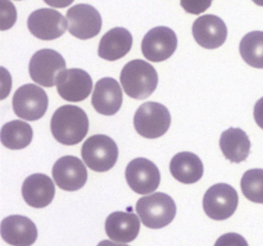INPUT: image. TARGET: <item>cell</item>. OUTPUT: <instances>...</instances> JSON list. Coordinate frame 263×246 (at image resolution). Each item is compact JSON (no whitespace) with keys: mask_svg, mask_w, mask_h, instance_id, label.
Listing matches in <instances>:
<instances>
[{"mask_svg":"<svg viewBox=\"0 0 263 246\" xmlns=\"http://www.w3.org/2000/svg\"><path fill=\"white\" fill-rule=\"evenodd\" d=\"M50 130L58 142L69 146L76 145L87 135L89 118L80 107L63 105L51 117Z\"/></svg>","mask_w":263,"mask_h":246,"instance_id":"cell-1","label":"cell"},{"mask_svg":"<svg viewBox=\"0 0 263 246\" xmlns=\"http://www.w3.org/2000/svg\"><path fill=\"white\" fill-rule=\"evenodd\" d=\"M120 82L123 91L136 100L148 99L157 89L158 73L148 61L135 59L126 64L121 71Z\"/></svg>","mask_w":263,"mask_h":246,"instance_id":"cell-2","label":"cell"},{"mask_svg":"<svg viewBox=\"0 0 263 246\" xmlns=\"http://www.w3.org/2000/svg\"><path fill=\"white\" fill-rule=\"evenodd\" d=\"M136 213L145 227L159 230L175 219L176 204L170 195L164 192H153L138 200Z\"/></svg>","mask_w":263,"mask_h":246,"instance_id":"cell-3","label":"cell"},{"mask_svg":"<svg viewBox=\"0 0 263 246\" xmlns=\"http://www.w3.org/2000/svg\"><path fill=\"white\" fill-rule=\"evenodd\" d=\"M136 132L145 138H158L168 131L171 114L163 104L156 101L144 102L134 115Z\"/></svg>","mask_w":263,"mask_h":246,"instance_id":"cell-4","label":"cell"},{"mask_svg":"<svg viewBox=\"0 0 263 246\" xmlns=\"http://www.w3.org/2000/svg\"><path fill=\"white\" fill-rule=\"evenodd\" d=\"M81 155L84 163L91 171L107 172L117 163V144L109 136L94 135L84 142Z\"/></svg>","mask_w":263,"mask_h":246,"instance_id":"cell-5","label":"cell"},{"mask_svg":"<svg viewBox=\"0 0 263 246\" xmlns=\"http://www.w3.org/2000/svg\"><path fill=\"white\" fill-rule=\"evenodd\" d=\"M66 69L63 56L51 49H41L31 56L28 71L33 82L44 87L57 85V77Z\"/></svg>","mask_w":263,"mask_h":246,"instance_id":"cell-6","label":"cell"},{"mask_svg":"<svg viewBox=\"0 0 263 246\" xmlns=\"http://www.w3.org/2000/svg\"><path fill=\"white\" fill-rule=\"evenodd\" d=\"M13 110L25 120H37L46 113L49 99L40 86L27 84L21 86L13 96Z\"/></svg>","mask_w":263,"mask_h":246,"instance_id":"cell-7","label":"cell"},{"mask_svg":"<svg viewBox=\"0 0 263 246\" xmlns=\"http://www.w3.org/2000/svg\"><path fill=\"white\" fill-rule=\"evenodd\" d=\"M238 202V192L233 186L217 183L205 191L203 197V209L212 219L225 220L235 213Z\"/></svg>","mask_w":263,"mask_h":246,"instance_id":"cell-8","label":"cell"},{"mask_svg":"<svg viewBox=\"0 0 263 246\" xmlns=\"http://www.w3.org/2000/svg\"><path fill=\"white\" fill-rule=\"evenodd\" d=\"M130 189L139 195L156 192L161 182V173L156 164L146 158H136L127 164L125 172Z\"/></svg>","mask_w":263,"mask_h":246,"instance_id":"cell-9","label":"cell"},{"mask_svg":"<svg viewBox=\"0 0 263 246\" xmlns=\"http://www.w3.org/2000/svg\"><path fill=\"white\" fill-rule=\"evenodd\" d=\"M177 49V36L170 27L152 28L141 41V53L149 61H164Z\"/></svg>","mask_w":263,"mask_h":246,"instance_id":"cell-10","label":"cell"},{"mask_svg":"<svg viewBox=\"0 0 263 246\" xmlns=\"http://www.w3.org/2000/svg\"><path fill=\"white\" fill-rule=\"evenodd\" d=\"M66 18L68 20L69 33L80 40L95 37L102 30V17L92 5H73L67 10Z\"/></svg>","mask_w":263,"mask_h":246,"instance_id":"cell-11","label":"cell"},{"mask_svg":"<svg viewBox=\"0 0 263 246\" xmlns=\"http://www.w3.org/2000/svg\"><path fill=\"white\" fill-rule=\"evenodd\" d=\"M67 23V18H64L58 10L41 8L31 13L27 19V27L35 37L50 41L61 37L66 32Z\"/></svg>","mask_w":263,"mask_h":246,"instance_id":"cell-12","label":"cell"},{"mask_svg":"<svg viewBox=\"0 0 263 246\" xmlns=\"http://www.w3.org/2000/svg\"><path fill=\"white\" fill-rule=\"evenodd\" d=\"M53 178L57 186L64 191H77L87 181L86 167L77 156H62L53 166Z\"/></svg>","mask_w":263,"mask_h":246,"instance_id":"cell-13","label":"cell"},{"mask_svg":"<svg viewBox=\"0 0 263 246\" xmlns=\"http://www.w3.org/2000/svg\"><path fill=\"white\" fill-rule=\"evenodd\" d=\"M57 90L67 101H82L92 92V79L84 69H64L57 77Z\"/></svg>","mask_w":263,"mask_h":246,"instance_id":"cell-14","label":"cell"},{"mask_svg":"<svg viewBox=\"0 0 263 246\" xmlns=\"http://www.w3.org/2000/svg\"><path fill=\"white\" fill-rule=\"evenodd\" d=\"M193 36L202 48L217 49L228 38V27L217 15L205 14L193 23Z\"/></svg>","mask_w":263,"mask_h":246,"instance_id":"cell-15","label":"cell"},{"mask_svg":"<svg viewBox=\"0 0 263 246\" xmlns=\"http://www.w3.org/2000/svg\"><path fill=\"white\" fill-rule=\"evenodd\" d=\"M2 237L12 246H31L37 238V228L30 218L9 215L2 220Z\"/></svg>","mask_w":263,"mask_h":246,"instance_id":"cell-16","label":"cell"},{"mask_svg":"<svg viewBox=\"0 0 263 246\" xmlns=\"http://www.w3.org/2000/svg\"><path fill=\"white\" fill-rule=\"evenodd\" d=\"M122 100V89L115 78L104 77L97 82L91 104L98 113L103 115L116 114L121 109Z\"/></svg>","mask_w":263,"mask_h":246,"instance_id":"cell-17","label":"cell"},{"mask_svg":"<svg viewBox=\"0 0 263 246\" xmlns=\"http://www.w3.org/2000/svg\"><path fill=\"white\" fill-rule=\"evenodd\" d=\"M55 186L46 174L35 173L28 176L22 184L23 200L32 208H45L53 201Z\"/></svg>","mask_w":263,"mask_h":246,"instance_id":"cell-18","label":"cell"},{"mask_svg":"<svg viewBox=\"0 0 263 246\" xmlns=\"http://www.w3.org/2000/svg\"><path fill=\"white\" fill-rule=\"evenodd\" d=\"M140 220L133 213L115 212L105 220V232L110 240L127 243L135 240L140 232Z\"/></svg>","mask_w":263,"mask_h":246,"instance_id":"cell-19","label":"cell"},{"mask_svg":"<svg viewBox=\"0 0 263 246\" xmlns=\"http://www.w3.org/2000/svg\"><path fill=\"white\" fill-rule=\"evenodd\" d=\"M133 46V35L123 27H115L102 37L98 55L104 60L115 61L123 58Z\"/></svg>","mask_w":263,"mask_h":246,"instance_id":"cell-20","label":"cell"},{"mask_svg":"<svg viewBox=\"0 0 263 246\" xmlns=\"http://www.w3.org/2000/svg\"><path fill=\"white\" fill-rule=\"evenodd\" d=\"M203 163L200 158L190 151L176 154L170 163V172L175 179L185 184H192L203 177Z\"/></svg>","mask_w":263,"mask_h":246,"instance_id":"cell-21","label":"cell"},{"mask_svg":"<svg viewBox=\"0 0 263 246\" xmlns=\"http://www.w3.org/2000/svg\"><path fill=\"white\" fill-rule=\"evenodd\" d=\"M220 148L226 159L231 163H241L251 153V141L241 128H229L220 137Z\"/></svg>","mask_w":263,"mask_h":246,"instance_id":"cell-22","label":"cell"},{"mask_svg":"<svg viewBox=\"0 0 263 246\" xmlns=\"http://www.w3.org/2000/svg\"><path fill=\"white\" fill-rule=\"evenodd\" d=\"M33 131L28 123L23 120H10L2 127V144L12 150L27 148L32 141Z\"/></svg>","mask_w":263,"mask_h":246,"instance_id":"cell-23","label":"cell"},{"mask_svg":"<svg viewBox=\"0 0 263 246\" xmlns=\"http://www.w3.org/2000/svg\"><path fill=\"white\" fill-rule=\"evenodd\" d=\"M241 58L253 68L263 69V31L247 33L239 46Z\"/></svg>","mask_w":263,"mask_h":246,"instance_id":"cell-24","label":"cell"},{"mask_svg":"<svg viewBox=\"0 0 263 246\" xmlns=\"http://www.w3.org/2000/svg\"><path fill=\"white\" fill-rule=\"evenodd\" d=\"M241 191L251 201L263 204V169H249L241 177Z\"/></svg>","mask_w":263,"mask_h":246,"instance_id":"cell-25","label":"cell"},{"mask_svg":"<svg viewBox=\"0 0 263 246\" xmlns=\"http://www.w3.org/2000/svg\"><path fill=\"white\" fill-rule=\"evenodd\" d=\"M0 4H2V12H0V15H2V27L0 28H2V31H5L15 23L17 12H15L14 5L10 2H8V0H0Z\"/></svg>","mask_w":263,"mask_h":246,"instance_id":"cell-26","label":"cell"},{"mask_svg":"<svg viewBox=\"0 0 263 246\" xmlns=\"http://www.w3.org/2000/svg\"><path fill=\"white\" fill-rule=\"evenodd\" d=\"M182 9L190 14H200L212 4V0H180Z\"/></svg>","mask_w":263,"mask_h":246,"instance_id":"cell-27","label":"cell"},{"mask_svg":"<svg viewBox=\"0 0 263 246\" xmlns=\"http://www.w3.org/2000/svg\"><path fill=\"white\" fill-rule=\"evenodd\" d=\"M215 246H249L246 238L239 233H225L216 241Z\"/></svg>","mask_w":263,"mask_h":246,"instance_id":"cell-28","label":"cell"},{"mask_svg":"<svg viewBox=\"0 0 263 246\" xmlns=\"http://www.w3.org/2000/svg\"><path fill=\"white\" fill-rule=\"evenodd\" d=\"M254 119H256L257 125L263 130V97H261L254 105Z\"/></svg>","mask_w":263,"mask_h":246,"instance_id":"cell-29","label":"cell"},{"mask_svg":"<svg viewBox=\"0 0 263 246\" xmlns=\"http://www.w3.org/2000/svg\"><path fill=\"white\" fill-rule=\"evenodd\" d=\"M48 5L53 8H66L73 3V0H44Z\"/></svg>","mask_w":263,"mask_h":246,"instance_id":"cell-30","label":"cell"},{"mask_svg":"<svg viewBox=\"0 0 263 246\" xmlns=\"http://www.w3.org/2000/svg\"><path fill=\"white\" fill-rule=\"evenodd\" d=\"M98 246H128L126 243H121V242H116L113 240H103L98 243Z\"/></svg>","mask_w":263,"mask_h":246,"instance_id":"cell-31","label":"cell"},{"mask_svg":"<svg viewBox=\"0 0 263 246\" xmlns=\"http://www.w3.org/2000/svg\"><path fill=\"white\" fill-rule=\"evenodd\" d=\"M253 3H256L257 5H259V7H263V0H252Z\"/></svg>","mask_w":263,"mask_h":246,"instance_id":"cell-32","label":"cell"}]
</instances>
